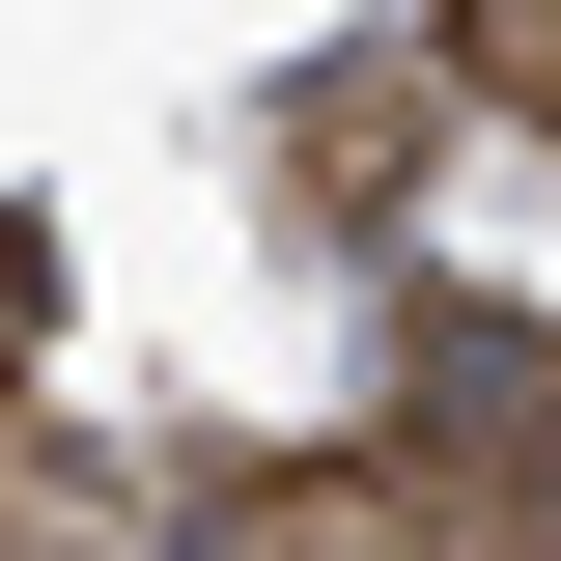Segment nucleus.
<instances>
[{"label":"nucleus","mask_w":561,"mask_h":561,"mask_svg":"<svg viewBox=\"0 0 561 561\" xmlns=\"http://www.w3.org/2000/svg\"><path fill=\"white\" fill-rule=\"evenodd\" d=\"M449 84H478V113H534V140H561V0H449Z\"/></svg>","instance_id":"obj_4"},{"label":"nucleus","mask_w":561,"mask_h":561,"mask_svg":"<svg viewBox=\"0 0 561 561\" xmlns=\"http://www.w3.org/2000/svg\"><path fill=\"white\" fill-rule=\"evenodd\" d=\"M280 140H309V225H393L421 169H449V28H421V57H309Z\"/></svg>","instance_id":"obj_2"},{"label":"nucleus","mask_w":561,"mask_h":561,"mask_svg":"<svg viewBox=\"0 0 561 561\" xmlns=\"http://www.w3.org/2000/svg\"><path fill=\"white\" fill-rule=\"evenodd\" d=\"M28 337H57V225L0 197V393H28Z\"/></svg>","instance_id":"obj_5"},{"label":"nucleus","mask_w":561,"mask_h":561,"mask_svg":"<svg viewBox=\"0 0 561 561\" xmlns=\"http://www.w3.org/2000/svg\"><path fill=\"white\" fill-rule=\"evenodd\" d=\"M225 534L280 561H365V534H561L505 449H449V421H393V449H309V478H225Z\"/></svg>","instance_id":"obj_1"},{"label":"nucleus","mask_w":561,"mask_h":561,"mask_svg":"<svg viewBox=\"0 0 561 561\" xmlns=\"http://www.w3.org/2000/svg\"><path fill=\"white\" fill-rule=\"evenodd\" d=\"M0 534H140V478H84V449H57V421H28V393H0Z\"/></svg>","instance_id":"obj_3"}]
</instances>
